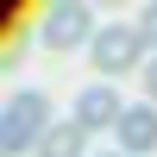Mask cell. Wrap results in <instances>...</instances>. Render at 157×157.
Masks as SVG:
<instances>
[{
  "mask_svg": "<svg viewBox=\"0 0 157 157\" xmlns=\"http://www.w3.org/2000/svg\"><path fill=\"white\" fill-rule=\"evenodd\" d=\"M50 126H57V120H50V94H44V88H19V94L0 107V157L38 151Z\"/></svg>",
  "mask_w": 157,
  "mask_h": 157,
  "instance_id": "cell-1",
  "label": "cell"
},
{
  "mask_svg": "<svg viewBox=\"0 0 157 157\" xmlns=\"http://www.w3.org/2000/svg\"><path fill=\"white\" fill-rule=\"evenodd\" d=\"M138 38H145V44H151V57H157V6L138 13Z\"/></svg>",
  "mask_w": 157,
  "mask_h": 157,
  "instance_id": "cell-7",
  "label": "cell"
},
{
  "mask_svg": "<svg viewBox=\"0 0 157 157\" xmlns=\"http://www.w3.org/2000/svg\"><path fill=\"white\" fill-rule=\"evenodd\" d=\"M120 120H126L120 94H113V88H101V82L75 101V126H82V132H101V126H120Z\"/></svg>",
  "mask_w": 157,
  "mask_h": 157,
  "instance_id": "cell-5",
  "label": "cell"
},
{
  "mask_svg": "<svg viewBox=\"0 0 157 157\" xmlns=\"http://www.w3.org/2000/svg\"><path fill=\"white\" fill-rule=\"evenodd\" d=\"M138 82H145V101H151V107H157V57L145 63V69H138Z\"/></svg>",
  "mask_w": 157,
  "mask_h": 157,
  "instance_id": "cell-8",
  "label": "cell"
},
{
  "mask_svg": "<svg viewBox=\"0 0 157 157\" xmlns=\"http://www.w3.org/2000/svg\"><path fill=\"white\" fill-rule=\"evenodd\" d=\"M145 50H151V44L138 38V25H101L94 44H88V63H94L101 75H126V69H138Z\"/></svg>",
  "mask_w": 157,
  "mask_h": 157,
  "instance_id": "cell-2",
  "label": "cell"
},
{
  "mask_svg": "<svg viewBox=\"0 0 157 157\" xmlns=\"http://www.w3.org/2000/svg\"><path fill=\"white\" fill-rule=\"evenodd\" d=\"M113 132H120V151H126V157H145V151H157V107H151V101L126 107V120L113 126Z\"/></svg>",
  "mask_w": 157,
  "mask_h": 157,
  "instance_id": "cell-4",
  "label": "cell"
},
{
  "mask_svg": "<svg viewBox=\"0 0 157 157\" xmlns=\"http://www.w3.org/2000/svg\"><path fill=\"white\" fill-rule=\"evenodd\" d=\"M107 157H126V151H107Z\"/></svg>",
  "mask_w": 157,
  "mask_h": 157,
  "instance_id": "cell-9",
  "label": "cell"
},
{
  "mask_svg": "<svg viewBox=\"0 0 157 157\" xmlns=\"http://www.w3.org/2000/svg\"><path fill=\"white\" fill-rule=\"evenodd\" d=\"M82 145H88L82 126H75V120H57L44 132V145H38V157H82Z\"/></svg>",
  "mask_w": 157,
  "mask_h": 157,
  "instance_id": "cell-6",
  "label": "cell"
},
{
  "mask_svg": "<svg viewBox=\"0 0 157 157\" xmlns=\"http://www.w3.org/2000/svg\"><path fill=\"white\" fill-rule=\"evenodd\" d=\"M94 13L82 6V0H57V6H44V25H38V38H44L50 50H75V44H94Z\"/></svg>",
  "mask_w": 157,
  "mask_h": 157,
  "instance_id": "cell-3",
  "label": "cell"
}]
</instances>
